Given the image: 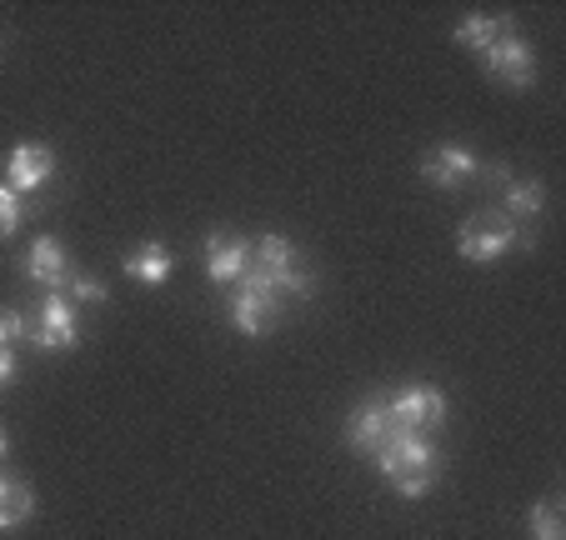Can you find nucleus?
Segmentation results:
<instances>
[{
  "mask_svg": "<svg viewBox=\"0 0 566 540\" xmlns=\"http://www.w3.org/2000/svg\"><path fill=\"white\" fill-rule=\"evenodd\" d=\"M35 516V490L25 480H6L0 490V530H21Z\"/></svg>",
  "mask_w": 566,
  "mask_h": 540,
  "instance_id": "dca6fc26",
  "label": "nucleus"
},
{
  "mask_svg": "<svg viewBox=\"0 0 566 540\" xmlns=\"http://www.w3.org/2000/svg\"><path fill=\"white\" fill-rule=\"evenodd\" d=\"M201 265H206V276H211L216 286H226V290L241 286V280H247V271H251V241H241V235H231V231L206 235Z\"/></svg>",
  "mask_w": 566,
  "mask_h": 540,
  "instance_id": "9d476101",
  "label": "nucleus"
},
{
  "mask_svg": "<svg viewBox=\"0 0 566 540\" xmlns=\"http://www.w3.org/2000/svg\"><path fill=\"white\" fill-rule=\"evenodd\" d=\"M481 71H486V81L506 85V91H532L536 85V51L526 41H516V35H502L496 45L481 51Z\"/></svg>",
  "mask_w": 566,
  "mask_h": 540,
  "instance_id": "0eeeda50",
  "label": "nucleus"
},
{
  "mask_svg": "<svg viewBox=\"0 0 566 540\" xmlns=\"http://www.w3.org/2000/svg\"><path fill=\"white\" fill-rule=\"evenodd\" d=\"M502 211L512 215L516 225L542 221V211H546V180H536V176L506 180V201H502Z\"/></svg>",
  "mask_w": 566,
  "mask_h": 540,
  "instance_id": "2eb2a0df",
  "label": "nucleus"
},
{
  "mask_svg": "<svg viewBox=\"0 0 566 540\" xmlns=\"http://www.w3.org/2000/svg\"><path fill=\"white\" fill-rule=\"evenodd\" d=\"M55 176V150L51 146H35V140H21V146L6 156V186L21 195L45 191Z\"/></svg>",
  "mask_w": 566,
  "mask_h": 540,
  "instance_id": "9b49d317",
  "label": "nucleus"
},
{
  "mask_svg": "<svg viewBox=\"0 0 566 540\" xmlns=\"http://www.w3.org/2000/svg\"><path fill=\"white\" fill-rule=\"evenodd\" d=\"M6 456H11V435L0 431V460H6Z\"/></svg>",
  "mask_w": 566,
  "mask_h": 540,
  "instance_id": "4be33fe9",
  "label": "nucleus"
},
{
  "mask_svg": "<svg viewBox=\"0 0 566 540\" xmlns=\"http://www.w3.org/2000/svg\"><path fill=\"white\" fill-rule=\"evenodd\" d=\"M386 411H391L396 425H407V431L437 435L441 425H447V395L427 381H411V385H401V391L386 395Z\"/></svg>",
  "mask_w": 566,
  "mask_h": 540,
  "instance_id": "39448f33",
  "label": "nucleus"
},
{
  "mask_svg": "<svg viewBox=\"0 0 566 540\" xmlns=\"http://www.w3.org/2000/svg\"><path fill=\"white\" fill-rule=\"evenodd\" d=\"M21 271L41 290H65V280H71V255H65V245L55 241V235H35L25 261H21Z\"/></svg>",
  "mask_w": 566,
  "mask_h": 540,
  "instance_id": "f8f14e48",
  "label": "nucleus"
},
{
  "mask_svg": "<svg viewBox=\"0 0 566 540\" xmlns=\"http://www.w3.org/2000/svg\"><path fill=\"white\" fill-rule=\"evenodd\" d=\"M421 180L431 191H467L471 180H481V160L467 146H437L421 156Z\"/></svg>",
  "mask_w": 566,
  "mask_h": 540,
  "instance_id": "1a4fd4ad",
  "label": "nucleus"
},
{
  "mask_svg": "<svg viewBox=\"0 0 566 540\" xmlns=\"http://www.w3.org/2000/svg\"><path fill=\"white\" fill-rule=\"evenodd\" d=\"M25 340L41 350H55V356H61V350H75V340H81V310H75L61 290H45L35 316H31V336Z\"/></svg>",
  "mask_w": 566,
  "mask_h": 540,
  "instance_id": "423d86ee",
  "label": "nucleus"
},
{
  "mask_svg": "<svg viewBox=\"0 0 566 540\" xmlns=\"http://www.w3.org/2000/svg\"><path fill=\"white\" fill-rule=\"evenodd\" d=\"M526 530L532 540H566V516H562V496H546L526 510Z\"/></svg>",
  "mask_w": 566,
  "mask_h": 540,
  "instance_id": "f3484780",
  "label": "nucleus"
},
{
  "mask_svg": "<svg viewBox=\"0 0 566 540\" xmlns=\"http://www.w3.org/2000/svg\"><path fill=\"white\" fill-rule=\"evenodd\" d=\"M120 271H126L130 280H140V286H166L176 271V255L166 251L160 241H140L136 251L120 255Z\"/></svg>",
  "mask_w": 566,
  "mask_h": 540,
  "instance_id": "ddd939ff",
  "label": "nucleus"
},
{
  "mask_svg": "<svg viewBox=\"0 0 566 540\" xmlns=\"http://www.w3.org/2000/svg\"><path fill=\"white\" fill-rule=\"evenodd\" d=\"M247 280L266 286L271 296H281V300H311V290H316V276L306 271L296 241H286V235H261V241H251Z\"/></svg>",
  "mask_w": 566,
  "mask_h": 540,
  "instance_id": "f03ea898",
  "label": "nucleus"
},
{
  "mask_svg": "<svg viewBox=\"0 0 566 540\" xmlns=\"http://www.w3.org/2000/svg\"><path fill=\"white\" fill-rule=\"evenodd\" d=\"M396 431H401V425L386 411V395H366V401L352 405V415H346V445H352L356 456H376Z\"/></svg>",
  "mask_w": 566,
  "mask_h": 540,
  "instance_id": "6e6552de",
  "label": "nucleus"
},
{
  "mask_svg": "<svg viewBox=\"0 0 566 540\" xmlns=\"http://www.w3.org/2000/svg\"><path fill=\"white\" fill-rule=\"evenodd\" d=\"M226 316H231V326L241 330L247 340H261V336H271V330L286 320V300L271 296V290L256 286V280H241V286H231Z\"/></svg>",
  "mask_w": 566,
  "mask_h": 540,
  "instance_id": "20e7f679",
  "label": "nucleus"
},
{
  "mask_svg": "<svg viewBox=\"0 0 566 540\" xmlns=\"http://www.w3.org/2000/svg\"><path fill=\"white\" fill-rule=\"evenodd\" d=\"M61 296L71 300L75 310H81V306L101 310V306H106V300H111V290H106V280H101V276H75V271H71V280H65V290H61Z\"/></svg>",
  "mask_w": 566,
  "mask_h": 540,
  "instance_id": "6ab92c4d",
  "label": "nucleus"
},
{
  "mask_svg": "<svg viewBox=\"0 0 566 540\" xmlns=\"http://www.w3.org/2000/svg\"><path fill=\"white\" fill-rule=\"evenodd\" d=\"M0 490H6V476H0Z\"/></svg>",
  "mask_w": 566,
  "mask_h": 540,
  "instance_id": "5701e85b",
  "label": "nucleus"
},
{
  "mask_svg": "<svg viewBox=\"0 0 566 540\" xmlns=\"http://www.w3.org/2000/svg\"><path fill=\"white\" fill-rule=\"evenodd\" d=\"M25 221H31V195L11 191V186L0 180V241H11Z\"/></svg>",
  "mask_w": 566,
  "mask_h": 540,
  "instance_id": "a211bd4d",
  "label": "nucleus"
},
{
  "mask_svg": "<svg viewBox=\"0 0 566 540\" xmlns=\"http://www.w3.org/2000/svg\"><path fill=\"white\" fill-rule=\"evenodd\" d=\"M15 375H21V356L11 346H0V391H11Z\"/></svg>",
  "mask_w": 566,
  "mask_h": 540,
  "instance_id": "412c9836",
  "label": "nucleus"
},
{
  "mask_svg": "<svg viewBox=\"0 0 566 540\" xmlns=\"http://www.w3.org/2000/svg\"><path fill=\"white\" fill-rule=\"evenodd\" d=\"M502 35H512V15L506 11H471L457 21V45L461 51H486V45H496Z\"/></svg>",
  "mask_w": 566,
  "mask_h": 540,
  "instance_id": "4468645a",
  "label": "nucleus"
},
{
  "mask_svg": "<svg viewBox=\"0 0 566 540\" xmlns=\"http://www.w3.org/2000/svg\"><path fill=\"white\" fill-rule=\"evenodd\" d=\"M522 245H532V231L516 225L502 205L471 211L457 231V251H461V261H471V265H496L506 251H522Z\"/></svg>",
  "mask_w": 566,
  "mask_h": 540,
  "instance_id": "7ed1b4c3",
  "label": "nucleus"
},
{
  "mask_svg": "<svg viewBox=\"0 0 566 540\" xmlns=\"http://www.w3.org/2000/svg\"><path fill=\"white\" fill-rule=\"evenodd\" d=\"M371 466L381 470V480L401 500H421L441 480V445H437V435H417L401 425L371 456Z\"/></svg>",
  "mask_w": 566,
  "mask_h": 540,
  "instance_id": "f257e3e1",
  "label": "nucleus"
},
{
  "mask_svg": "<svg viewBox=\"0 0 566 540\" xmlns=\"http://www.w3.org/2000/svg\"><path fill=\"white\" fill-rule=\"evenodd\" d=\"M31 336V316L25 310H15V306H0V346H21V340Z\"/></svg>",
  "mask_w": 566,
  "mask_h": 540,
  "instance_id": "aec40b11",
  "label": "nucleus"
}]
</instances>
